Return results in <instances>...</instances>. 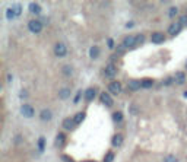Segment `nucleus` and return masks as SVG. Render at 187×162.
I'll use <instances>...</instances> for the list:
<instances>
[{
    "instance_id": "1",
    "label": "nucleus",
    "mask_w": 187,
    "mask_h": 162,
    "mask_svg": "<svg viewBox=\"0 0 187 162\" xmlns=\"http://www.w3.org/2000/svg\"><path fill=\"white\" fill-rule=\"evenodd\" d=\"M28 29H29L31 32H34V34L41 32V29H43L41 21H40V19H32V21H29V22H28Z\"/></svg>"
},
{
    "instance_id": "2",
    "label": "nucleus",
    "mask_w": 187,
    "mask_h": 162,
    "mask_svg": "<svg viewBox=\"0 0 187 162\" xmlns=\"http://www.w3.org/2000/svg\"><path fill=\"white\" fill-rule=\"evenodd\" d=\"M54 54H56L57 57H64V56L67 54L66 45H64L63 43H57V44L54 45Z\"/></svg>"
},
{
    "instance_id": "3",
    "label": "nucleus",
    "mask_w": 187,
    "mask_h": 162,
    "mask_svg": "<svg viewBox=\"0 0 187 162\" xmlns=\"http://www.w3.org/2000/svg\"><path fill=\"white\" fill-rule=\"evenodd\" d=\"M21 114H22L25 118H31V117L35 114V111H34V108H32L29 104H24V105L21 107Z\"/></svg>"
},
{
    "instance_id": "4",
    "label": "nucleus",
    "mask_w": 187,
    "mask_h": 162,
    "mask_svg": "<svg viewBox=\"0 0 187 162\" xmlns=\"http://www.w3.org/2000/svg\"><path fill=\"white\" fill-rule=\"evenodd\" d=\"M104 75L107 76V78H110V79H113L116 75H117V67L111 63V64H108L107 67H105V70H104Z\"/></svg>"
},
{
    "instance_id": "5",
    "label": "nucleus",
    "mask_w": 187,
    "mask_h": 162,
    "mask_svg": "<svg viewBox=\"0 0 187 162\" xmlns=\"http://www.w3.org/2000/svg\"><path fill=\"white\" fill-rule=\"evenodd\" d=\"M108 91H110L111 94H114V95H119V94L121 92V83H120V82H111V83L108 85Z\"/></svg>"
},
{
    "instance_id": "6",
    "label": "nucleus",
    "mask_w": 187,
    "mask_h": 162,
    "mask_svg": "<svg viewBox=\"0 0 187 162\" xmlns=\"http://www.w3.org/2000/svg\"><path fill=\"white\" fill-rule=\"evenodd\" d=\"M181 28H183V25H181L180 22H172V24L170 25V28H168V32H170L171 35H177V34L181 31Z\"/></svg>"
},
{
    "instance_id": "7",
    "label": "nucleus",
    "mask_w": 187,
    "mask_h": 162,
    "mask_svg": "<svg viewBox=\"0 0 187 162\" xmlns=\"http://www.w3.org/2000/svg\"><path fill=\"white\" fill-rule=\"evenodd\" d=\"M151 40H152V43H154V44H161V43H164V41H165V37H164V34H162V32H154V34H152V37H151Z\"/></svg>"
},
{
    "instance_id": "8",
    "label": "nucleus",
    "mask_w": 187,
    "mask_h": 162,
    "mask_svg": "<svg viewBox=\"0 0 187 162\" xmlns=\"http://www.w3.org/2000/svg\"><path fill=\"white\" fill-rule=\"evenodd\" d=\"M123 45L126 48H130V47H135L136 45V37H132V35H127L124 40H123Z\"/></svg>"
},
{
    "instance_id": "9",
    "label": "nucleus",
    "mask_w": 187,
    "mask_h": 162,
    "mask_svg": "<svg viewBox=\"0 0 187 162\" xmlns=\"http://www.w3.org/2000/svg\"><path fill=\"white\" fill-rule=\"evenodd\" d=\"M100 99H101V102H103L104 105H107V107H111V105H113V99H111L110 94H107V92H103V94L100 95Z\"/></svg>"
},
{
    "instance_id": "10",
    "label": "nucleus",
    "mask_w": 187,
    "mask_h": 162,
    "mask_svg": "<svg viewBox=\"0 0 187 162\" xmlns=\"http://www.w3.org/2000/svg\"><path fill=\"white\" fill-rule=\"evenodd\" d=\"M127 88H129L130 91H139V89L142 88V82H139V80H136V79H132V80H129Z\"/></svg>"
},
{
    "instance_id": "11",
    "label": "nucleus",
    "mask_w": 187,
    "mask_h": 162,
    "mask_svg": "<svg viewBox=\"0 0 187 162\" xmlns=\"http://www.w3.org/2000/svg\"><path fill=\"white\" fill-rule=\"evenodd\" d=\"M174 82H175L177 85H183V83L186 82V75H184V72H177L175 76H174Z\"/></svg>"
},
{
    "instance_id": "12",
    "label": "nucleus",
    "mask_w": 187,
    "mask_h": 162,
    "mask_svg": "<svg viewBox=\"0 0 187 162\" xmlns=\"http://www.w3.org/2000/svg\"><path fill=\"white\" fill-rule=\"evenodd\" d=\"M75 126H76V123H75V120H73V118L67 117V118H64V120H63V127H64L66 130H72Z\"/></svg>"
},
{
    "instance_id": "13",
    "label": "nucleus",
    "mask_w": 187,
    "mask_h": 162,
    "mask_svg": "<svg viewBox=\"0 0 187 162\" xmlns=\"http://www.w3.org/2000/svg\"><path fill=\"white\" fill-rule=\"evenodd\" d=\"M29 12L31 13H35V15H40L41 13V6L38 3L32 2V3H29Z\"/></svg>"
},
{
    "instance_id": "14",
    "label": "nucleus",
    "mask_w": 187,
    "mask_h": 162,
    "mask_svg": "<svg viewBox=\"0 0 187 162\" xmlns=\"http://www.w3.org/2000/svg\"><path fill=\"white\" fill-rule=\"evenodd\" d=\"M95 89H93V88H89V89H86L85 91V99L86 101H92L93 98H95Z\"/></svg>"
},
{
    "instance_id": "15",
    "label": "nucleus",
    "mask_w": 187,
    "mask_h": 162,
    "mask_svg": "<svg viewBox=\"0 0 187 162\" xmlns=\"http://www.w3.org/2000/svg\"><path fill=\"white\" fill-rule=\"evenodd\" d=\"M51 117H53V114H51L50 110H43L41 114H40V118L43 121H48V120H51Z\"/></svg>"
},
{
    "instance_id": "16",
    "label": "nucleus",
    "mask_w": 187,
    "mask_h": 162,
    "mask_svg": "<svg viewBox=\"0 0 187 162\" xmlns=\"http://www.w3.org/2000/svg\"><path fill=\"white\" fill-rule=\"evenodd\" d=\"M98 56H100V48L97 45H93V47L89 48V57L91 59H97Z\"/></svg>"
},
{
    "instance_id": "17",
    "label": "nucleus",
    "mask_w": 187,
    "mask_h": 162,
    "mask_svg": "<svg viewBox=\"0 0 187 162\" xmlns=\"http://www.w3.org/2000/svg\"><path fill=\"white\" fill-rule=\"evenodd\" d=\"M121 145H123V136H121V134H116V136L113 137V146L119 147V146H121Z\"/></svg>"
},
{
    "instance_id": "18",
    "label": "nucleus",
    "mask_w": 187,
    "mask_h": 162,
    "mask_svg": "<svg viewBox=\"0 0 187 162\" xmlns=\"http://www.w3.org/2000/svg\"><path fill=\"white\" fill-rule=\"evenodd\" d=\"M59 96H60L61 99L69 98V96H70V89H69V88H63L61 91H59Z\"/></svg>"
},
{
    "instance_id": "19",
    "label": "nucleus",
    "mask_w": 187,
    "mask_h": 162,
    "mask_svg": "<svg viewBox=\"0 0 187 162\" xmlns=\"http://www.w3.org/2000/svg\"><path fill=\"white\" fill-rule=\"evenodd\" d=\"M73 120H75L76 124H80V123L85 120V112H83V111H82V112H77V114L73 117Z\"/></svg>"
},
{
    "instance_id": "20",
    "label": "nucleus",
    "mask_w": 187,
    "mask_h": 162,
    "mask_svg": "<svg viewBox=\"0 0 187 162\" xmlns=\"http://www.w3.org/2000/svg\"><path fill=\"white\" fill-rule=\"evenodd\" d=\"M64 140H66V136H64L63 133H59V134H57V140H56L57 146H63V145H64Z\"/></svg>"
},
{
    "instance_id": "21",
    "label": "nucleus",
    "mask_w": 187,
    "mask_h": 162,
    "mask_svg": "<svg viewBox=\"0 0 187 162\" xmlns=\"http://www.w3.org/2000/svg\"><path fill=\"white\" fill-rule=\"evenodd\" d=\"M113 120H114L116 123H121V121H123V114H121L120 111L114 112V114H113Z\"/></svg>"
},
{
    "instance_id": "22",
    "label": "nucleus",
    "mask_w": 187,
    "mask_h": 162,
    "mask_svg": "<svg viewBox=\"0 0 187 162\" xmlns=\"http://www.w3.org/2000/svg\"><path fill=\"white\" fill-rule=\"evenodd\" d=\"M6 18H8L9 21H12V19H15V18H16V15H15V12L12 10V8L6 9Z\"/></svg>"
},
{
    "instance_id": "23",
    "label": "nucleus",
    "mask_w": 187,
    "mask_h": 162,
    "mask_svg": "<svg viewBox=\"0 0 187 162\" xmlns=\"http://www.w3.org/2000/svg\"><path fill=\"white\" fill-rule=\"evenodd\" d=\"M63 73H64V76H70V75L73 73V69H72V66H69V64L63 66Z\"/></svg>"
},
{
    "instance_id": "24",
    "label": "nucleus",
    "mask_w": 187,
    "mask_h": 162,
    "mask_svg": "<svg viewBox=\"0 0 187 162\" xmlns=\"http://www.w3.org/2000/svg\"><path fill=\"white\" fill-rule=\"evenodd\" d=\"M12 10L15 12V15H16V16H19V15L22 13V8H21V5H19V3H16L15 6H12Z\"/></svg>"
},
{
    "instance_id": "25",
    "label": "nucleus",
    "mask_w": 187,
    "mask_h": 162,
    "mask_svg": "<svg viewBox=\"0 0 187 162\" xmlns=\"http://www.w3.org/2000/svg\"><path fill=\"white\" fill-rule=\"evenodd\" d=\"M154 85V80L152 79H145L142 80V88H151Z\"/></svg>"
},
{
    "instance_id": "26",
    "label": "nucleus",
    "mask_w": 187,
    "mask_h": 162,
    "mask_svg": "<svg viewBox=\"0 0 187 162\" xmlns=\"http://www.w3.org/2000/svg\"><path fill=\"white\" fill-rule=\"evenodd\" d=\"M162 162H178V161H177V158H175L174 155H168V156H165V158H164V161H162Z\"/></svg>"
},
{
    "instance_id": "27",
    "label": "nucleus",
    "mask_w": 187,
    "mask_h": 162,
    "mask_svg": "<svg viewBox=\"0 0 187 162\" xmlns=\"http://www.w3.org/2000/svg\"><path fill=\"white\" fill-rule=\"evenodd\" d=\"M177 13H178V9L177 8H170V10H168V16L170 18H174Z\"/></svg>"
},
{
    "instance_id": "28",
    "label": "nucleus",
    "mask_w": 187,
    "mask_h": 162,
    "mask_svg": "<svg viewBox=\"0 0 187 162\" xmlns=\"http://www.w3.org/2000/svg\"><path fill=\"white\" fill-rule=\"evenodd\" d=\"M113 159H114V153L113 152H108L107 156H105V159H104V162H113Z\"/></svg>"
},
{
    "instance_id": "29",
    "label": "nucleus",
    "mask_w": 187,
    "mask_h": 162,
    "mask_svg": "<svg viewBox=\"0 0 187 162\" xmlns=\"http://www.w3.org/2000/svg\"><path fill=\"white\" fill-rule=\"evenodd\" d=\"M143 41H145V35H137L136 37V45L137 44H143Z\"/></svg>"
},
{
    "instance_id": "30",
    "label": "nucleus",
    "mask_w": 187,
    "mask_h": 162,
    "mask_svg": "<svg viewBox=\"0 0 187 162\" xmlns=\"http://www.w3.org/2000/svg\"><path fill=\"white\" fill-rule=\"evenodd\" d=\"M38 147H40V152L44 150V137H40V140H38Z\"/></svg>"
},
{
    "instance_id": "31",
    "label": "nucleus",
    "mask_w": 187,
    "mask_h": 162,
    "mask_svg": "<svg viewBox=\"0 0 187 162\" xmlns=\"http://www.w3.org/2000/svg\"><path fill=\"white\" fill-rule=\"evenodd\" d=\"M172 82H174V78H167V79L164 80V85H165V86H168V85H171Z\"/></svg>"
},
{
    "instance_id": "32",
    "label": "nucleus",
    "mask_w": 187,
    "mask_h": 162,
    "mask_svg": "<svg viewBox=\"0 0 187 162\" xmlns=\"http://www.w3.org/2000/svg\"><path fill=\"white\" fill-rule=\"evenodd\" d=\"M61 159H63L64 162H73V159H72L70 156H67V155H63V156H61Z\"/></svg>"
},
{
    "instance_id": "33",
    "label": "nucleus",
    "mask_w": 187,
    "mask_h": 162,
    "mask_svg": "<svg viewBox=\"0 0 187 162\" xmlns=\"http://www.w3.org/2000/svg\"><path fill=\"white\" fill-rule=\"evenodd\" d=\"M180 24H181V25H186V24H187V15H186V16H181Z\"/></svg>"
},
{
    "instance_id": "34",
    "label": "nucleus",
    "mask_w": 187,
    "mask_h": 162,
    "mask_svg": "<svg viewBox=\"0 0 187 162\" xmlns=\"http://www.w3.org/2000/svg\"><path fill=\"white\" fill-rule=\"evenodd\" d=\"M124 50H126V47H124V45H123V44H121V45H119V47H117V53H123V51H124Z\"/></svg>"
},
{
    "instance_id": "35",
    "label": "nucleus",
    "mask_w": 187,
    "mask_h": 162,
    "mask_svg": "<svg viewBox=\"0 0 187 162\" xmlns=\"http://www.w3.org/2000/svg\"><path fill=\"white\" fill-rule=\"evenodd\" d=\"M80 95H82V92H77V94H76V96H75V104H77V102H79Z\"/></svg>"
},
{
    "instance_id": "36",
    "label": "nucleus",
    "mask_w": 187,
    "mask_h": 162,
    "mask_svg": "<svg viewBox=\"0 0 187 162\" xmlns=\"http://www.w3.org/2000/svg\"><path fill=\"white\" fill-rule=\"evenodd\" d=\"M107 43H108V47H110V48H114V41H113L111 38H110V40H108Z\"/></svg>"
},
{
    "instance_id": "37",
    "label": "nucleus",
    "mask_w": 187,
    "mask_h": 162,
    "mask_svg": "<svg viewBox=\"0 0 187 162\" xmlns=\"http://www.w3.org/2000/svg\"><path fill=\"white\" fill-rule=\"evenodd\" d=\"M15 142H16V143H18V142H21V136H19V134L16 136V139H15Z\"/></svg>"
},
{
    "instance_id": "38",
    "label": "nucleus",
    "mask_w": 187,
    "mask_h": 162,
    "mask_svg": "<svg viewBox=\"0 0 187 162\" xmlns=\"http://www.w3.org/2000/svg\"><path fill=\"white\" fill-rule=\"evenodd\" d=\"M88 162H93V161H88Z\"/></svg>"
},
{
    "instance_id": "39",
    "label": "nucleus",
    "mask_w": 187,
    "mask_h": 162,
    "mask_svg": "<svg viewBox=\"0 0 187 162\" xmlns=\"http://www.w3.org/2000/svg\"><path fill=\"white\" fill-rule=\"evenodd\" d=\"M186 67H187V63H186Z\"/></svg>"
}]
</instances>
